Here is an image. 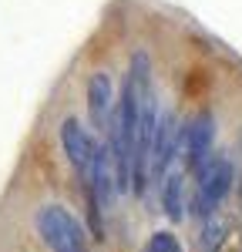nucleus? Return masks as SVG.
Returning <instances> with one entry per match:
<instances>
[{"label": "nucleus", "mask_w": 242, "mask_h": 252, "mask_svg": "<svg viewBox=\"0 0 242 252\" xmlns=\"http://www.w3.org/2000/svg\"><path fill=\"white\" fill-rule=\"evenodd\" d=\"M34 225L51 252H88V239H84L81 222L60 205H40L34 215Z\"/></svg>", "instance_id": "nucleus-1"}, {"label": "nucleus", "mask_w": 242, "mask_h": 252, "mask_svg": "<svg viewBox=\"0 0 242 252\" xmlns=\"http://www.w3.org/2000/svg\"><path fill=\"white\" fill-rule=\"evenodd\" d=\"M60 145H64V155L74 165V172L81 175V182L88 185V178L94 172V161L101 155V145L94 141V135H88V128L81 125L78 118H67L60 125Z\"/></svg>", "instance_id": "nucleus-3"}, {"label": "nucleus", "mask_w": 242, "mask_h": 252, "mask_svg": "<svg viewBox=\"0 0 242 252\" xmlns=\"http://www.w3.org/2000/svg\"><path fill=\"white\" fill-rule=\"evenodd\" d=\"M222 239H225V219H219V215L212 212V215H209V225H205V235H202V246H205V252L215 249Z\"/></svg>", "instance_id": "nucleus-8"}, {"label": "nucleus", "mask_w": 242, "mask_h": 252, "mask_svg": "<svg viewBox=\"0 0 242 252\" xmlns=\"http://www.w3.org/2000/svg\"><path fill=\"white\" fill-rule=\"evenodd\" d=\"M212 138H215V118L209 115V111L188 118V125L182 128L179 155H185V165L192 172H199L202 165L212 158Z\"/></svg>", "instance_id": "nucleus-4"}, {"label": "nucleus", "mask_w": 242, "mask_h": 252, "mask_svg": "<svg viewBox=\"0 0 242 252\" xmlns=\"http://www.w3.org/2000/svg\"><path fill=\"white\" fill-rule=\"evenodd\" d=\"M195 178H199V182H195L192 209L209 219V215L222 205V198L229 195V185H232V165H229V158L212 155L199 172H195Z\"/></svg>", "instance_id": "nucleus-2"}, {"label": "nucleus", "mask_w": 242, "mask_h": 252, "mask_svg": "<svg viewBox=\"0 0 242 252\" xmlns=\"http://www.w3.org/2000/svg\"><path fill=\"white\" fill-rule=\"evenodd\" d=\"M115 108H118V101H115V84L111 78L104 74V71H94L91 81H88V111H91V121H94V128H111V118H115Z\"/></svg>", "instance_id": "nucleus-6"}, {"label": "nucleus", "mask_w": 242, "mask_h": 252, "mask_svg": "<svg viewBox=\"0 0 242 252\" xmlns=\"http://www.w3.org/2000/svg\"><path fill=\"white\" fill-rule=\"evenodd\" d=\"M161 205L172 219H182V209H185V182H182V172H168L165 182H161Z\"/></svg>", "instance_id": "nucleus-7"}, {"label": "nucleus", "mask_w": 242, "mask_h": 252, "mask_svg": "<svg viewBox=\"0 0 242 252\" xmlns=\"http://www.w3.org/2000/svg\"><path fill=\"white\" fill-rule=\"evenodd\" d=\"M145 252H182V246H179V239H175L172 232H155L151 239H148Z\"/></svg>", "instance_id": "nucleus-9"}, {"label": "nucleus", "mask_w": 242, "mask_h": 252, "mask_svg": "<svg viewBox=\"0 0 242 252\" xmlns=\"http://www.w3.org/2000/svg\"><path fill=\"white\" fill-rule=\"evenodd\" d=\"M179 145H182V128L172 111L158 115V125H155V138H151V161H148V175L155 178H165L172 161L179 155Z\"/></svg>", "instance_id": "nucleus-5"}]
</instances>
